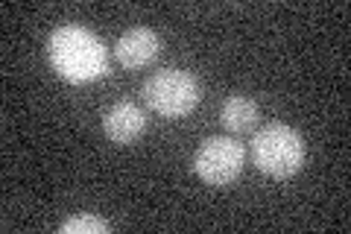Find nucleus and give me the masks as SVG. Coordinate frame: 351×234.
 I'll use <instances>...</instances> for the list:
<instances>
[{"label": "nucleus", "instance_id": "4", "mask_svg": "<svg viewBox=\"0 0 351 234\" xmlns=\"http://www.w3.org/2000/svg\"><path fill=\"white\" fill-rule=\"evenodd\" d=\"M246 164L243 143L226 135H211L193 152V173L205 185H228L234 182Z\"/></svg>", "mask_w": 351, "mask_h": 234}, {"label": "nucleus", "instance_id": "2", "mask_svg": "<svg viewBox=\"0 0 351 234\" xmlns=\"http://www.w3.org/2000/svg\"><path fill=\"white\" fill-rule=\"evenodd\" d=\"M252 164L263 176L272 179H290L304 164V141L287 124H269L252 135Z\"/></svg>", "mask_w": 351, "mask_h": 234}, {"label": "nucleus", "instance_id": "3", "mask_svg": "<svg viewBox=\"0 0 351 234\" xmlns=\"http://www.w3.org/2000/svg\"><path fill=\"white\" fill-rule=\"evenodd\" d=\"M199 100H202L199 80L182 68L156 71L144 82V103L158 117H184L199 106Z\"/></svg>", "mask_w": 351, "mask_h": 234}, {"label": "nucleus", "instance_id": "5", "mask_svg": "<svg viewBox=\"0 0 351 234\" xmlns=\"http://www.w3.org/2000/svg\"><path fill=\"white\" fill-rule=\"evenodd\" d=\"M158 53H161V38L147 27H135V30L123 32V36L117 38V44H114L117 62L123 65V68H129V71L147 68V65H152L158 59Z\"/></svg>", "mask_w": 351, "mask_h": 234}, {"label": "nucleus", "instance_id": "7", "mask_svg": "<svg viewBox=\"0 0 351 234\" xmlns=\"http://www.w3.org/2000/svg\"><path fill=\"white\" fill-rule=\"evenodd\" d=\"M219 120H223V126L228 132H234V135H243V132H252L258 124V103L246 94H234L228 97L223 108H219Z\"/></svg>", "mask_w": 351, "mask_h": 234}, {"label": "nucleus", "instance_id": "6", "mask_svg": "<svg viewBox=\"0 0 351 234\" xmlns=\"http://www.w3.org/2000/svg\"><path fill=\"white\" fill-rule=\"evenodd\" d=\"M144 129H147V117H144V111L132 103V100H120V103H114L103 115L106 138L120 143V147L135 143L141 135H144Z\"/></svg>", "mask_w": 351, "mask_h": 234}, {"label": "nucleus", "instance_id": "8", "mask_svg": "<svg viewBox=\"0 0 351 234\" xmlns=\"http://www.w3.org/2000/svg\"><path fill=\"white\" fill-rule=\"evenodd\" d=\"M62 234H108L112 226L103 220V217H94V214H76L71 220H64L59 226Z\"/></svg>", "mask_w": 351, "mask_h": 234}, {"label": "nucleus", "instance_id": "1", "mask_svg": "<svg viewBox=\"0 0 351 234\" xmlns=\"http://www.w3.org/2000/svg\"><path fill=\"white\" fill-rule=\"evenodd\" d=\"M50 65L68 82H91L108 71L106 44L82 24H64L50 32Z\"/></svg>", "mask_w": 351, "mask_h": 234}]
</instances>
